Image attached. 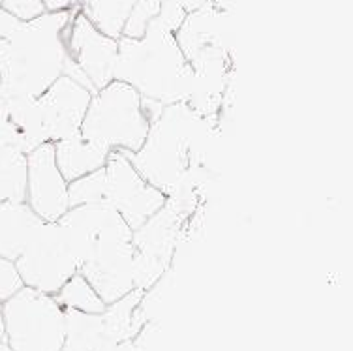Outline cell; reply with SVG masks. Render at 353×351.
<instances>
[{"instance_id":"obj_30","label":"cell","mask_w":353,"mask_h":351,"mask_svg":"<svg viewBox=\"0 0 353 351\" xmlns=\"http://www.w3.org/2000/svg\"><path fill=\"white\" fill-rule=\"evenodd\" d=\"M0 351H12V350H10V345H8L6 342H0Z\"/></svg>"},{"instance_id":"obj_2","label":"cell","mask_w":353,"mask_h":351,"mask_svg":"<svg viewBox=\"0 0 353 351\" xmlns=\"http://www.w3.org/2000/svg\"><path fill=\"white\" fill-rule=\"evenodd\" d=\"M79 6L19 21L0 8V81L6 96L38 98L61 75L94 90L68 53L70 25Z\"/></svg>"},{"instance_id":"obj_25","label":"cell","mask_w":353,"mask_h":351,"mask_svg":"<svg viewBox=\"0 0 353 351\" xmlns=\"http://www.w3.org/2000/svg\"><path fill=\"white\" fill-rule=\"evenodd\" d=\"M41 4L46 8L48 14H57V12H66L72 8L79 6L75 0H41Z\"/></svg>"},{"instance_id":"obj_23","label":"cell","mask_w":353,"mask_h":351,"mask_svg":"<svg viewBox=\"0 0 353 351\" xmlns=\"http://www.w3.org/2000/svg\"><path fill=\"white\" fill-rule=\"evenodd\" d=\"M0 8L19 21H32L48 14L41 0H0Z\"/></svg>"},{"instance_id":"obj_13","label":"cell","mask_w":353,"mask_h":351,"mask_svg":"<svg viewBox=\"0 0 353 351\" xmlns=\"http://www.w3.org/2000/svg\"><path fill=\"white\" fill-rule=\"evenodd\" d=\"M90 98L92 92L70 75H61L43 94L36 98L49 143L79 134Z\"/></svg>"},{"instance_id":"obj_31","label":"cell","mask_w":353,"mask_h":351,"mask_svg":"<svg viewBox=\"0 0 353 351\" xmlns=\"http://www.w3.org/2000/svg\"><path fill=\"white\" fill-rule=\"evenodd\" d=\"M75 2H77V4H81V2H83V0H75Z\"/></svg>"},{"instance_id":"obj_22","label":"cell","mask_w":353,"mask_h":351,"mask_svg":"<svg viewBox=\"0 0 353 351\" xmlns=\"http://www.w3.org/2000/svg\"><path fill=\"white\" fill-rule=\"evenodd\" d=\"M23 285L25 284H23L19 270L15 267V261L0 256V304L14 297Z\"/></svg>"},{"instance_id":"obj_15","label":"cell","mask_w":353,"mask_h":351,"mask_svg":"<svg viewBox=\"0 0 353 351\" xmlns=\"http://www.w3.org/2000/svg\"><path fill=\"white\" fill-rule=\"evenodd\" d=\"M41 220L25 203H0V256L15 261L40 230Z\"/></svg>"},{"instance_id":"obj_7","label":"cell","mask_w":353,"mask_h":351,"mask_svg":"<svg viewBox=\"0 0 353 351\" xmlns=\"http://www.w3.org/2000/svg\"><path fill=\"white\" fill-rule=\"evenodd\" d=\"M15 267L27 288L57 295V291L79 272V259L61 223L43 222L15 259Z\"/></svg>"},{"instance_id":"obj_8","label":"cell","mask_w":353,"mask_h":351,"mask_svg":"<svg viewBox=\"0 0 353 351\" xmlns=\"http://www.w3.org/2000/svg\"><path fill=\"white\" fill-rule=\"evenodd\" d=\"M105 192L103 205H109L124 218L130 230L147 223L168 203L162 192L149 184L121 150H111L103 166Z\"/></svg>"},{"instance_id":"obj_17","label":"cell","mask_w":353,"mask_h":351,"mask_svg":"<svg viewBox=\"0 0 353 351\" xmlns=\"http://www.w3.org/2000/svg\"><path fill=\"white\" fill-rule=\"evenodd\" d=\"M111 342L105 337L102 314L64 308V345L62 351H103Z\"/></svg>"},{"instance_id":"obj_14","label":"cell","mask_w":353,"mask_h":351,"mask_svg":"<svg viewBox=\"0 0 353 351\" xmlns=\"http://www.w3.org/2000/svg\"><path fill=\"white\" fill-rule=\"evenodd\" d=\"M48 141L36 98L6 96L0 108V145L32 152Z\"/></svg>"},{"instance_id":"obj_3","label":"cell","mask_w":353,"mask_h":351,"mask_svg":"<svg viewBox=\"0 0 353 351\" xmlns=\"http://www.w3.org/2000/svg\"><path fill=\"white\" fill-rule=\"evenodd\" d=\"M115 79L136 88L143 101L165 108L190 100L196 74L175 34L152 19L141 38H119Z\"/></svg>"},{"instance_id":"obj_20","label":"cell","mask_w":353,"mask_h":351,"mask_svg":"<svg viewBox=\"0 0 353 351\" xmlns=\"http://www.w3.org/2000/svg\"><path fill=\"white\" fill-rule=\"evenodd\" d=\"M54 299L59 301L62 308L85 312V314H102L108 306L81 272H75L74 277L57 291Z\"/></svg>"},{"instance_id":"obj_26","label":"cell","mask_w":353,"mask_h":351,"mask_svg":"<svg viewBox=\"0 0 353 351\" xmlns=\"http://www.w3.org/2000/svg\"><path fill=\"white\" fill-rule=\"evenodd\" d=\"M176 2L183 6V10L186 12V14H190V12H196V10H199V8L211 4L212 0H176Z\"/></svg>"},{"instance_id":"obj_19","label":"cell","mask_w":353,"mask_h":351,"mask_svg":"<svg viewBox=\"0 0 353 351\" xmlns=\"http://www.w3.org/2000/svg\"><path fill=\"white\" fill-rule=\"evenodd\" d=\"M136 0H83L79 10L100 32L119 40Z\"/></svg>"},{"instance_id":"obj_11","label":"cell","mask_w":353,"mask_h":351,"mask_svg":"<svg viewBox=\"0 0 353 351\" xmlns=\"http://www.w3.org/2000/svg\"><path fill=\"white\" fill-rule=\"evenodd\" d=\"M27 205L43 222H59L70 209L68 181L54 160L53 143L27 154Z\"/></svg>"},{"instance_id":"obj_6","label":"cell","mask_w":353,"mask_h":351,"mask_svg":"<svg viewBox=\"0 0 353 351\" xmlns=\"http://www.w3.org/2000/svg\"><path fill=\"white\" fill-rule=\"evenodd\" d=\"M184 59L196 75H233V25L230 12L214 4L190 12L175 32Z\"/></svg>"},{"instance_id":"obj_18","label":"cell","mask_w":353,"mask_h":351,"mask_svg":"<svg viewBox=\"0 0 353 351\" xmlns=\"http://www.w3.org/2000/svg\"><path fill=\"white\" fill-rule=\"evenodd\" d=\"M27 154L0 145V203L27 201Z\"/></svg>"},{"instance_id":"obj_9","label":"cell","mask_w":353,"mask_h":351,"mask_svg":"<svg viewBox=\"0 0 353 351\" xmlns=\"http://www.w3.org/2000/svg\"><path fill=\"white\" fill-rule=\"evenodd\" d=\"M79 272L103 303H115L136 290V248L124 239L102 241L83 261Z\"/></svg>"},{"instance_id":"obj_4","label":"cell","mask_w":353,"mask_h":351,"mask_svg":"<svg viewBox=\"0 0 353 351\" xmlns=\"http://www.w3.org/2000/svg\"><path fill=\"white\" fill-rule=\"evenodd\" d=\"M149 126V117L143 109L141 96L137 94L136 88L113 79L92 94L79 135L87 143L108 152H136L145 143Z\"/></svg>"},{"instance_id":"obj_1","label":"cell","mask_w":353,"mask_h":351,"mask_svg":"<svg viewBox=\"0 0 353 351\" xmlns=\"http://www.w3.org/2000/svg\"><path fill=\"white\" fill-rule=\"evenodd\" d=\"M218 117H201L188 101L165 106L150 119L149 134L136 152L121 150L139 175L170 201L184 205L205 175V154L211 147Z\"/></svg>"},{"instance_id":"obj_16","label":"cell","mask_w":353,"mask_h":351,"mask_svg":"<svg viewBox=\"0 0 353 351\" xmlns=\"http://www.w3.org/2000/svg\"><path fill=\"white\" fill-rule=\"evenodd\" d=\"M53 147L57 166L68 183L77 181V179H81V177L105 166L109 156L108 150L90 145L85 139H81L79 134L53 143Z\"/></svg>"},{"instance_id":"obj_10","label":"cell","mask_w":353,"mask_h":351,"mask_svg":"<svg viewBox=\"0 0 353 351\" xmlns=\"http://www.w3.org/2000/svg\"><path fill=\"white\" fill-rule=\"evenodd\" d=\"M66 46L72 61L87 77L94 92L115 79L119 40L100 32L81 10H77L72 19Z\"/></svg>"},{"instance_id":"obj_5","label":"cell","mask_w":353,"mask_h":351,"mask_svg":"<svg viewBox=\"0 0 353 351\" xmlns=\"http://www.w3.org/2000/svg\"><path fill=\"white\" fill-rule=\"evenodd\" d=\"M4 342L12 351H62L64 308L54 295L23 285L0 304Z\"/></svg>"},{"instance_id":"obj_12","label":"cell","mask_w":353,"mask_h":351,"mask_svg":"<svg viewBox=\"0 0 353 351\" xmlns=\"http://www.w3.org/2000/svg\"><path fill=\"white\" fill-rule=\"evenodd\" d=\"M66 235H68L75 256L79 259V267L90 256L94 246L108 239H124L132 241L134 231L124 222V218L113 207L103 203L77 205L70 207L59 220Z\"/></svg>"},{"instance_id":"obj_24","label":"cell","mask_w":353,"mask_h":351,"mask_svg":"<svg viewBox=\"0 0 353 351\" xmlns=\"http://www.w3.org/2000/svg\"><path fill=\"white\" fill-rule=\"evenodd\" d=\"M186 12L183 10V6L176 2V0H162V8H160V14H158L157 19L162 23L163 27L171 30L175 34L179 30V27L183 25L184 17H186Z\"/></svg>"},{"instance_id":"obj_27","label":"cell","mask_w":353,"mask_h":351,"mask_svg":"<svg viewBox=\"0 0 353 351\" xmlns=\"http://www.w3.org/2000/svg\"><path fill=\"white\" fill-rule=\"evenodd\" d=\"M212 4L222 10V12H230L233 14V6H235V0H212Z\"/></svg>"},{"instance_id":"obj_21","label":"cell","mask_w":353,"mask_h":351,"mask_svg":"<svg viewBox=\"0 0 353 351\" xmlns=\"http://www.w3.org/2000/svg\"><path fill=\"white\" fill-rule=\"evenodd\" d=\"M160 8H162V0H136L123 27L124 38H141L152 19L158 17Z\"/></svg>"},{"instance_id":"obj_29","label":"cell","mask_w":353,"mask_h":351,"mask_svg":"<svg viewBox=\"0 0 353 351\" xmlns=\"http://www.w3.org/2000/svg\"><path fill=\"white\" fill-rule=\"evenodd\" d=\"M6 100V94H4V88H2V81H0V108H2V103Z\"/></svg>"},{"instance_id":"obj_28","label":"cell","mask_w":353,"mask_h":351,"mask_svg":"<svg viewBox=\"0 0 353 351\" xmlns=\"http://www.w3.org/2000/svg\"><path fill=\"white\" fill-rule=\"evenodd\" d=\"M0 342H4V321H2V312H0Z\"/></svg>"}]
</instances>
